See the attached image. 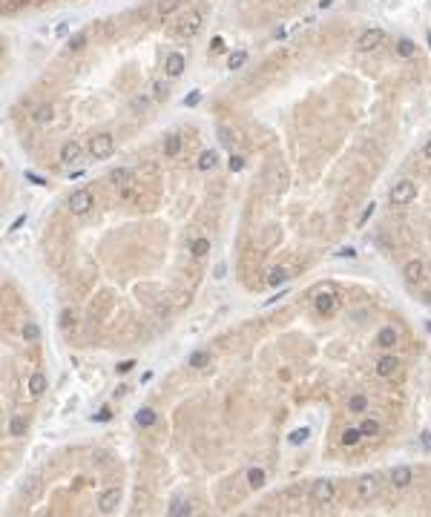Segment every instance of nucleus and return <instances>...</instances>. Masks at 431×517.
I'll list each match as a JSON object with an SVG mask.
<instances>
[{
	"mask_svg": "<svg viewBox=\"0 0 431 517\" xmlns=\"http://www.w3.org/2000/svg\"><path fill=\"white\" fill-rule=\"evenodd\" d=\"M66 207H69V213L72 216H87L92 207H95V198H92V193H89L87 187H78L69 193V198H66Z\"/></svg>",
	"mask_w": 431,
	"mask_h": 517,
	"instance_id": "f257e3e1",
	"label": "nucleus"
},
{
	"mask_svg": "<svg viewBox=\"0 0 431 517\" xmlns=\"http://www.w3.org/2000/svg\"><path fill=\"white\" fill-rule=\"evenodd\" d=\"M87 150H89V155L98 158V161L110 158V155L115 153V138H112V132H95V135L89 138Z\"/></svg>",
	"mask_w": 431,
	"mask_h": 517,
	"instance_id": "f03ea898",
	"label": "nucleus"
},
{
	"mask_svg": "<svg viewBox=\"0 0 431 517\" xmlns=\"http://www.w3.org/2000/svg\"><path fill=\"white\" fill-rule=\"evenodd\" d=\"M414 198H417V184L411 181V178L397 181L394 187H391V193H388V201L394 204V207H408Z\"/></svg>",
	"mask_w": 431,
	"mask_h": 517,
	"instance_id": "7ed1b4c3",
	"label": "nucleus"
},
{
	"mask_svg": "<svg viewBox=\"0 0 431 517\" xmlns=\"http://www.w3.org/2000/svg\"><path fill=\"white\" fill-rule=\"evenodd\" d=\"M311 500L316 506H331L336 500V483L334 480H316L311 486Z\"/></svg>",
	"mask_w": 431,
	"mask_h": 517,
	"instance_id": "20e7f679",
	"label": "nucleus"
},
{
	"mask_svg": "<svg viewBox=\"0 0 431 517\" xmlns=\"http://www.w3.org/2000/svg\"><path fill=\"white\" fill-rule=\"evenodd\" d=\"M201 20H204V17H201V12H196V9H193V12H187V15L178 20V37H187V40H190V37H196L198 29H201Z\"/></svg>",
	"mask_w": 431,
	"mask_h": 517,
	"instance_id": "39448f33",
	"label": "nucleus"
},
{
	"mask_svg": "<svg viewBox=\"0 0 431 517\" xmlns=\"http://www.w3.org/2000/svg\"><path fill=\"white\" fill-rule=\"evenodd\" d=\"M382 40H385V32H382L380 26H371V29H365L362 35L357 37V49L359 52H374Z\"/></svg>",
	"mask_w": 431,
	"mask_h": 517,
	"instance_id": "423d86ee",
	"label": "nucleus"
},
{
	"mask_svg": "<svg viewBox=\"0 0 431 517\" xmlns=\"http://www.w3.org/2000/svg\"><path fill=\"white\" fill-rule=\"evenodd\" d=\"M377 491H380V483H377L374 474H365V477L357 480V500L359 503H371L374 497H377Z\"/></svg>",
	"mask_w": 431,
	"mask_h": 517,
	"instance_id": "0eeeda50",
	"label": "nucleus"
},
{
	"mask_svg": "<svg viewBox=\"0 0 431 517\" xmlns=\"http://www.w3.org/2000/svg\"><path fill=\"white\" fill-rule=\"evenodd\" d=\"M121 500H124L121 488H107V491L101 494V500H98V509H101V514H115L118 506H121Z\"/></svg>",
	"mask_w": 431,
	"mask_h": 517,
	"instance_id": "6e6552de",
	"label": "nucleus"
},
{
	"mask_svg": "<svg viewBox=\"0 0 431 517\" xmlns=\"http://www.w3.org/2000/svg\"><path fill=\"white\" fill-rule=\"evenodd\" d=\"M184 69H187V58H184L181 52H170L167 60H164V72H167V78H178Z\"/></svg>",
	"mask_w": 431,
	"mask_h": 517,
	"instance_id": "1a4fd4ad",
	"label": "nucleus"
},
{
	"mask_svg": "<svg viewBox=\"0 0 431 517\" xmlns=\"http://www.w3.org/2000/svg\"><path fill=\"white\" fill-rule=\"evenodd\" d=\"M314 305H316V314L331 316V314L336 311V307H339V299H336V293H334V291H325V293H319V296H316Z\"/></svg>",
	"mask_w": 431,
	"mask_h": 517,
	"instance_id": "9d476101",
	"label": "nucleus"
},
{
	"mask_svg": "<svg viewBox=\"0 0 431 517\" xmlns=\"http://www.w3.org/2000/svg\"><path fill=\"white\" fill-rule=\"evenodd\" d=\"M402 276L408 279V282H417V284H420V282L425 279V262H420V259H411V262L402 267Z\"/></svg>",
	"mask_w": 431,
	"mask_h": 517,
	"instance_id": "9b49d317",
	"label": "nucleus"
},
{
	"mask_svg": "<svg viewBox=\"0 0 431 517\" xmlns=\"http://www.w3.org/2000/svg\"><path fill=\"white\" fill-rule=\"evenodd\" d=\"M46 388H49V379H46L40 371H35V374L29 377V382H26V391H29L32 400H37V397H40V394H44Z\"/></svg>",
	"mask_w": 431,
	"mask_h": 517,
	"instance_id": "f8f14e48",
	"label": "nucleus"
},
{
	"mask_svg": "<svg viewBox=\"0 0 431 517\" xmlns=\"http://www.w3.org/2000/svg\"><path fill=\"white\" fill-rule=\"evenodd\" d=\"M391 483H394L397 488H408L411 483H414V471H411L408 466H397V468H391Z\"/></svg>",
	"mask_w": 431,
	"mask_h": 517,
	"instance_id": "ddd939ff",
	"label": "nucleus"
},
{
	"mask_svg": "<svg viewBox=\"0 0 431 517\" xmlns=\"http://www.w3.org/2000/svg\"><path fill=\"white\" fill-rule=\"evenodd\" d=\"M397 371H400V359L391 357V354H388V357H382L380 362H377V374H380L382 379H391Z\"/></svg>",
	"mask_w": 431,
	"mask_h": 517,
	"instance_id": "4468645a",
	"label": "nucleus"
},
{
	"mask_svg": "<svg viewBox=\"0 0 431 517\" xmlns=\"http://www.w3.org/2000/svg\"><path fill=\"white\" fill-rule=\"evenodd\" d=\"M80 155H84V147H80L75 138H72V141H66V144L60 147V161H64V164H72V161H78V158H80Z\"/></svg>",
	"mask_w": 431,
	"mask_h": 517,
	"instance_id": "2eb2a0df",
	"label": "nucleus"
},
{
	"mask_svg": "<svg viewBox=\"0 0 431 517\" xmlns=\"http://www.w3.org/2000/svg\"><path fill=\"white\" fill-rule=\"evenodd\" d=\"M397 342H400V334H397L394 328H380V334H377V345H380L382 350H391Z\"/></svg>",
	"mask_w": 431,
	"mask_h": 517,
	"instance_id": "dca6fc26",
	"label": "nucleus"
},
{
	"mask_svg": "<svg viewBox=\"0 0 431 517\" xmlns=\"http://www.w3.org/2000/svg\"><path fill=\"white\" fill-rule=\"evenodd\" d=\"M32 121H35L37 127H46L55 121V107L52 104H44V107H37L35 112H32Z\"/></svg>",
	"mask_w": 431,
	"mask_h": 517,
	"instance_id": "f3484780",
	"label": "nucleus"
},
{
	"mask_svg": "<svg viewBox=\"0 0 431 517\" xmlns=\"http://www.w3.org/2000/svg\"><path fill=\"white\" fill-rule=\"evenodd\" d=\"M87 46H89V32H84V29L72 32L69 40H66V49L69 52H80V49H87Z\"/></svg>",
	"mask_w": 431,
	"mask_h": 517,
	"instance_id": "a211bd4d",
	"label": "nucleus"
},
{
	"mask_svg": "<svg viewBox=\"0 0 431 517\" xmlns=\"http://www.w3.org/2000/svg\"><path fill=\"white\" fill-rule=\"evenodd\" d=\"M26 428H29V420H26L23 414H15L12 420H9V437H23Z\"/></svg>",
	"mask_w": 431,
	"mask_h": 517,
	"instance_id": "6ab92c4d",
	"label": "nucleus"
},
{
	"mask_svg": "<svg viewBox=\"0 0 431 517\" xmlns=\"http://www.w3.org/2000/svg\"><path fill=\"white\" fill-rule=\"evenodd\" d=\"M187 368H196V371L210 368V354H207V350H193L190 357H187Z\"/></svg>",
	"mask_w": 431,
	"mask_h": 517,
	"instance_id": "aec40b11",
	"label": "nucleus"
},
{
	"mask_svg": "<svg viewBox=\"0 0 431 517\" xmlns=\"http://www.w3.org/2000/svg\"><path fill=\"white\" fill-rule=\"evenodd\" d=\"M219 164V153L216 150H204V153L198 155V161H196V167L201 170V173H207V170H213Z\"/></svg>",
	"mask_w": 431,
	"mask_h": 517,
	"instance_id": "412c9836",
	"label": "nucleus"
},
{
	"mask_svg": "<svg viewBox=\"0 0 431 517\" xmlns=\"http://www.w3.org/2000/svg\"><path fill=\"white\" fill-rule=\"evenodd\" d=\"M178 153H181V135H176V132H173V135H167V138H164V155H167V158H176Z\"/></svg>",
	"mask_w": 431,
	"mask_h": 517,
	"instance_id": "4be33fe9",
	"label": "nucleus"
},
{
	"mask_svg": "<svg viewBox=\"0 0 431 517\" xmlns=\"http://www.w3.org/2000/svg\"><path fill=\"white\" fill-rule=\"evenodd\" d=\"M397 55H400V58H414L417 44L411 40V37H400V40H397Z\"/></svg>",
	"mask_w": 431,
	"mask_h": 517,
	"instance_id": "5701e85b",
	"label": "nucleus"
},
{
	"mask_svg": "<svg viewBox=\"0 0 431 517\" xmlns=\"http://www.w3.org/2000/svg\"><path fill=\"white\" fill-rule=\"evenodd\" d=\"M348 411H351V414H365L368 411V397L365 394H354L351 400H348Z\"/></svg>",
	"mask_w": 431,
	"mask_h": 517,
	"instance_id": "b1692460",
	"label": "nucleus"
},
{
	"mask_svg": "<svg viewBox=\"0 0 431 517\" xmlns=\"http://www.w3.org/2000/svg\"><path fill=\"white\" fill-rule=\"evenodd\" d=\"M190 514H193L190 500H173V506H170V517H190Z\"/></svg>",
	"mask_w": 431,
	"mask_h": 517,
	"instance_id": "393cba45",
	"label": "nucleus"
},
{
	"mask_svg": "<svg viewBox=\"0 0 431 517\" xmlns=\"http://www.w3.org/2000/svg\"><path fill=\"white\" fill-rule=\"evenodd\" d=\"M359 440H362V431L359 428H345L342 437H339V443H342L345 448H354V445H359Z\"/></svg>",
	"mask_w": 431,
	"mask_h": 517,
	"instance_id": "a878e982",
	"label": "nucleus"
},
{
	"mask_svg": "<svg viewBox=\"0 0 431 517\" xmlns=\"http://www.w3.org/2000/svg\"><path fill=\"white\" fill-rule=\"evenodd\" d=\"M155 420H158V414H155L153 408H141L138 414H135V423H138L141 428H150V425H155Z\"/></svg>",
	"mask_w": 431,
	"mask_h": 517,
	"instance_id": "bb28decb",
	"label": "nucleus"
},
{
	"mask_svg": "<svg viewBox=\"0 0 431 517\" xmlns=\"http://www.w3.org/2000/svg\"><path fill=\"white\" fill-rule=\"evenodd\" d=\"M264 480H268L264 468H250V471H248V486H250V488H262Z\"/></svg>",
	"mask_w": 431,
	"mask_h": 517,
	"instance_id": "cd10ccee",
	"label": "nucleus"
},
{
	"mask_svg": "<svg viewBox=\"0 0 431 517\" xmlns=\"http://www.w3.org/2000/svg\"><path fill=\"white\" fill-rule=\"evenodd\" d=\"M37 339H40V328H37V322H26V325H23V342L35 345Z\"/></svg>",
	"mask_w": 431,
	"mask_h": 517,
	"instance_id": "c85d7f7f",
	"label": "nucleus"
},
{
	"mask_svg": "<svg viewBox=\"0 0 431 517\" xmlns=\"http://www.w3.org/2000/svg\"><path fill=\"white\" fill-rule=\"evenodd\" d=\"M190 253H193V259H204V256L210 253V239H196Z\"/></svg>",
	"mask_w": 431,
	"mask_h": 517,
	"instance_id": "c756f323",
	"label": "nucleus"
},
{
	"mask_svg": "<svg viewBox=\"0 0 431 517\" xmlns=\"http://www.w3.org/2000/svg\"><path fill=\"white\" fill-rule=\"evenodd\" d=\"M110 181H112V184H130V181H132V170H127V167L112 170V173H110Z\"/></svg>",
	"mask_w": 431,
	"mask_h": 517,
	"instance_id": "7c9ffc66",
	"label": "nucleus"
},
{
	"mask_svg": "<svg viewBox=\"0 0 431 517\" xmlns=\"http://www.w3.org/2000/svg\"><path fill=\"white\" fill-rule=\"evenodd\" d=\"M359 431H362V437H377V434H380V423L371 420V417H365L362 425H359Z\"/></svg>",
	"mask_w": 431,
	"mask_h": 517,
	"instance_id": "2f4dec72",
	"label": "nucleus"
},
{
	"mask_svg": "<svg viewBox=\"0 0 431 517\" xmlns=\"http://www.w3.org/2000/svg\"><path fill=\"white\" fill-rule=\"evenodd\" d=\"M307 437H311V428H307V425H302V428L291 431L288 443H291V445H302V443H307Z\"/></svg>",
	"mask_w": 431,
	"mask_h": 517,
	"instance_id": "473e14b6",
	"label": "nucleus"
},
{
	"mask_svg": "<svg viewBox=\"0 0 431 517\" xmlns=\"http://www.w3.org/2000/svg\"><path fill=\"white\" fill-rule=\"evenodd\" d=\"M288 279H291V276H288L285 267H273L271 273H268V284H273V287H276V284H285Z\"/></svg>",
	"mask_w": 431,
	"mask_h": 517,
	"instance_id": "72a5a7b5",
	"label": "nucleus"
},
{
	"mask_svg": "<svg viewBox=\"0 0 431 517\" xmlns=\"http://www.w3.org/2000/svg\"><path fill=\"white\" fill-rule=\"evenodd\" d=\"M244 64H248V52H241V49L233 52V55L227 58V66H230V69H241Z\"/></svg>",
	"mask_w": 431,
	"mask_h": 517,
	"instance_id": "f704fd0d",
	"label": "nucleus"
},
{
	"mask_svg": "<svg viewBox=\"0 0 431 517\" xmlns=\"http://www.w3.org/2000/svg\"><path fill=\"white\" fill-rule=\"evenodd\" d=\"M178 6H181V0H158V12H161V17L173 15V12H176Z\"/></svg>",
	"mask_w": 431,
	"mask_h": 517,
	"instance_id": "c9c22d12",
	"label": "nucleus"
},
{
	"mask_svg": "<svg viewBox=\"0 0 431 517\" xmlns=\"http://www.w3.org/2000/svg\"><path fill=\"white\" fill-rule=\"evenodd\" d=\"M219 141L224 147H233L236 144V132L230 130V127H219Z\"/></svg>",
	"mask_w": 431,
	"mask_h": 517,
	"instance_id": "e433bc0d",
	"label": "nucleus"
},
{
	"mask_svg": "<svg viewBox=\"0 0 431 517\" xmlns=\"http://www.w3.org/2000/svg\"><path fill=\"white\" fill-rule=\"evenodd\" d=\"M227 170H230V173H241V170H244V158H241V155H230V158H227Z\"/></svg>",
	"mask_w": 431,
	"mask_h": 517,
	"instance_id": "4c0bfd02",
	"label": "nucleus"
},
{
	"mask_svg": "<svg viewBox=\"0 0 431 517\" xmlns=\"http://www.w3.org/2000/svg\"><path fill=\"white\" fill-rule=\"evenodd\" d=\"M167 95H170L167 84H161V80H158V84L153 87V98H155V101H167Z\"/></svg>",
	"mask_w": 431,
	"mask_h": 517,
	"instance_id": "58836bf2",
	"label": "nucleus"
},
{
	"mask_svg": "<svg viewBox=\"0 0 431 517\" xmlns=\"http://www.w3.org/2000/svg\"><path fill=\"white\" fill-rule=\"evenodd\" d=\"M374 213H377V204H368V207H365V210H362V216H359V221H357V224L359 227H365L368 224V221H371V216H374Z\"/></svg>",
	"mask_w": 431,
	"mask_h": 517,
	"instance_id": "ea45409f",
	"label": "nucleus"
},
{
	"mask_svg": "<svg viewBox=\"0 0 431 517\" xmlns=\"http://www.w3.org/2000/svg\"><path fill=\"white\" fill-rule=\"evenodd\" d=\"M181 104H184V107H198V104H201V92H198V89H193V92L187 95Z\"/></svg>",
	"mask_w": 431,
	"mask_h": 517,
	"instance_id": "a19ab883",
	"label": "nucleus"
},
{
	"mask_svg": "<svg viewBox=\"0 0 431 517\" xmlns=\"http://www.w3.org/2000/svg\"><path fill=\"white\" fill-rule=\"evenodd\" d=\"M110 420H112V411H110V408H107V405H104V408H101V411H98L95 417H92V423H110Z\"/></svg>",
	"mask_w": 431,
	"mask_h": 517,
	"instance_id": "79ce46f5",
	"label": "nucleus"
},
{
	"mask_svg": "<svg viewBox=\"0 0 431 517\" xmlns=\"http://www.w3.org/2000/svg\"><path fill=\"white\" fill-rule=\"evenodd\" d=\"M23 175H26V181L37 184V187H46V178H40V175H37V173H32V170H26Z\"/></svg>",
	"mask_w": 431,
	"mask_h": 517,
	"instance_id": "37998d69",
	"label": "nucleus"
},
{
	"mask_svg": "<svg viewBox=\"0 0 431 517\" xmlns=\"http://www.w3.org/2000/svg\"><path fill=\"white\" fill-rule=\"evenodd\" d=\"M132 368H135V362H132V359H124V362H118V365H115V371H118V374H130Z\"/></svg>",
	"mask_w": 431,
	"mask_h": 517,
	"instance_id": "c03bdc74",
	"label": "nucleus"
},
{
	"mask_svg": "<svg viewBox=\"0 0 431 517\" xmlns=\"http://www.w3.org/2000/svg\"><path fill=\"white\" fill-rule=\"evenodd\" d=\"M336 256H339V259H357V250H354V247H339V250H336Z\"/></svg>",
	"mask_w": 431,
	"mask_h": 517,
	"instance_id": "a18cd8bd",
	"label": "nucleus"
},
{
	"mask_svg": "<svg viewBox=\"0 0 431 517\" xmlns=\"http://www.w3.org/2000/svg\"><path fill=\"white\" fill-rule=\"evenodd\" d=\"M23 224H26V213H23V216H17V219L12 221V224H9V233H15V230H20Z\"/></svg>",
	"mask_w": 431,
	"mask_h": 517,
	"instance_id": "49530a36",
	"label": "nucleus"
},
{
	"mask_svg": "<svg viewBox=\"0 0 431 517\" xmlns=\"http://www.w3.org/2000/svg\"><path fill=\"white\" fill-rule=\"evenodd\" d=\"M420 445H423L425 451H431V431H423V434H420Z\"/></svg>",
	"mask_w": 431,
	"mask_h": 517,
	"instance_id": "de8ad7c7",
	"label": "nucleus"
},
{
	"mask_svg": "<svg viewBox=\"0 0 431 517\" xmlns=\"http://www.w3.org/2000/svg\"><path fill=\"white\" fill-rule=\"evenodd\" d=\"M224 273H227V264L219 262V264H216V270H213V279H224Z\"/></svg>",
	"mask_w": 431,
	"mask_h": 517,
	"instance_id": "09e8293b",
	"label": "nucleus"
},
{
	"mask_svg": "<svg viewBox=\"0 0 431 517\" xmlns=\"http://www.w3.org/2000/svg\"><path fill=\"white\" fill-rule=\"evenodd\" d=\"M210 49H213V55H219L221 49H224V40L221 37H213V44H210Z\"/></svg>",
	"mask_w": 431,
	"mask_h": 517,
	"instance_id": "8fccbe9b",
	"label": "nucleus"
},
{
	"mask_svg": "<svg viewBox=\"0 0 431 517\" xmlns=\"http://www.w3.org/2000/svg\"><path fill=\"white\" fill-rule=\"evenodd\" d=\"M69 325H72V314L64 311V314H60V328H69Z\"/></svg>",
	"mask_w": 431,
	"mask_h": 517,
	"instance_id": "3c124183",
	"label": "nucleus"
},
{
	"mask_svg": "<svg viewBox=\"0 0 431 517\" xmlns=\"http://www.w3.org/2000/svg\"><path fill=\"white\" fill-rule=\"evenodd\" d=\"M144 107H147V98H135L132 101V110H144Z\"/></svg>",
	"mask_w": 431,
	"mask_h": 517,
	"instance_id": "603ef678",
	"label": "nucleus"
},
{
	"mask_svg": "<svg viewBox=\"0 0 431 517\" xmlns=\"http://www.w3.org/2000/svg\"><path fill=\"white\" fill-rule=\"evenodd\" d=\"M423 158H425V161H431V138L425 141V147H423Z\"/></svg>",
	"mask_w": 431,
	"mask_h": 517,
	"instance_id": "864d4df0",
	"label": "nucleus"
},
{
	"mask_svg": "<svg viewBox=\"0 0 431 517\" xmlns=\"http://www.w3.org/2000/svg\"><path fill=\"white\" fill-rule=\"evenodd\" d=\"M55 32H58V35H66V32H69V23H60V26H58Z\"/></svg>",
	"mask_w": 431,
	"mask_h": 517,
	"instance_id": "5fc2aeb1",
	"label": "nucleus"
},
{
	"mask_svg": "<svg viewBox=\"0 0 431 517\" xmlns=\"http://www.w3.org/2000/svg\"><path fill=\"white\" fill-rule=\"evenodd\" d=\"M334 6V0H319V9H331Z\"/></svg>",
	"mask_w": 431,
	"mask_h": 517,
	"instance_id": "6e6d98bb",
	"label": "nucleus"
},
{
	"mask_svg": "<svg viewBox=\"0 0 431 517\" xmlns=\"http://www.w3.org/2000/svg\"><path fill=\"white\" fill-rule=\"evenodd\" d=\"M264 3H268V0H264Z\"/></svg>",
	"mask_w": 431,
	"mask_h": 517,
	"instance_id": "4d7b16f0",
	"label": "nucleus"
}]
</instances>
